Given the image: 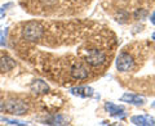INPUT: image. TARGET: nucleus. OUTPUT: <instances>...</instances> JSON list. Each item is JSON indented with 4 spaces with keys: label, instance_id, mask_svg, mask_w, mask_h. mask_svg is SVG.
I'll return each instance as SVG.
<instances>
[{
    "label": "nucleus",
    "instance_id": "f257e3e1",
    "mask_svg": "<svg viewBox=\"0 0 155 126\" xmlns=\"http://www.w3.org/2000/svg\"><path fill=\"white\" fill-rule=\"evenodd\" d=\"M43 33H44V30H43V27L38 22H27L22 30L23 39L31 43L40 40L43 37Z\"/></svg>",
    "mask_w": 155,
    "mask_h": 126
},
{
    "label": "nucleus",
    "instance_id": "f03ea898",
    "mask_svg": "<svg viewBox=\"0 0 155 126\" xmlns=\"http://www.w3.org/2000/svg\"><path fill=\"white\" fill-rule=\"evenodd\" d=\"M4 111L11 115H16V116H22L27 113L28 107L25 102L18 100V99H9L4 102Z\"/></svg>",
    "mask_w": 155,
    "mask_h": 126
},
{
    "label": "nucleus",
    "instance_id": "7ed1b4c3",
    "mask_svg": "<svg viewBox=\"0 0 155 126\" xmlns=\"http://www.w3.org/2000/svg\"><path fill=\"white\" fill-rule=\"evenodd\" d=\"M84 61L92 67H100L106 62V55L104 52L98 49H91L87 52Z\"/></svg>",
    "mask_w": 155,
    "mask_h": 126
},
{
    "label": "nucleus",
    "instance_id": "20e7f679",
    "mask_svg": "<svg viewBox=\"0 0 155 126\" xmlns=\"http://www.w3.org/2000/svg\"><path fill=\"white\" fill-rule=\"evenodd\" d=\"M116 70L120 71V72H129L130 70L133 68L134 66V61H133V57L128 54V53H120L116 58Z\"/></svg>",
    "mask_w": 155,
    "mask_h": 126
},
{
    "label": "nucleus",
    "instance_id": "39448f33",
    "mask_svg": "<svg viewBox=\"0 0 155 126\" xmlns=\"http://www.w3.org/2000/svg\"><path fill=\"white\" fill-rule=\"evenodd\" d=\"M105 109L106 112H109L111 116H114V117L119 118V120H124L127 117V112H125V109L123 107H120L118 104H114L111 103V102H106L105 103Z\"/></svg>",
    "mask_w": 155,
    "mask_h": 126
},
{
    "label": "nucleus",
    "instance_id": "423d86ee",
    "mask_svg": "<svg viewBox=\"0 0 155 126\" xmlns=\"http://www.w3.org/2000/svg\"><path fill=\"white\" fill-rule=\"evenodd\" d=\"M71 76L74 77L75 80H85L87 77L89 76V70L88 67H85L81 63H78V65L72 66L71 68Z\"/></svg>",
    "mask_w": 155,
    "mask_h": 126
},
{
    "label": "nucleus",
    "instance_id": "0eeeda50",
    "mask_svg": "<svg viewBox=\"0 0 155 126\" xmlns=\"http://www.w3.org/2000/svg\"><path fill=\"white\" fill-rule=\"evenodd\" d=\"M30 89H31V91L34 94L40 95V94H47L48 91H49V86H48V84L45 81H43L40 79H36L30 84Z\"/></svg>",
    "mask_w": 155,
    "mask_h": 126
},
{
    "label": "nucleus",
    "instance_id": "6e6552de",
    "mask_svg": "<svg viewBox=\"0 0 155 126\" xmlns=\"http://www.w3.org/2000/svg\"><path fill=\"white\" fill-rule=\"evenodd\" d=\"M130 122L133 125H140V126H154L155 125V118L151 116L146 115H136L130 117Z\"/></svg>",
    "mask_w": 155,
    "mask_h": 126
},
{
    "label": "nucleus",
    "instance_id": "1a4fd4ad",
    "mask_svg": "<svg viewBox=\"0 0 155 126\" xmlns=\"http://www.w3.org/2000/svg\"><path fill=\"white\" fill-rule=\"evenodd\" d=\"M70 93L79 98H91L94 94V90L91 86H75L70 89Z\"/></svg>",
    "mask_w": 155,
    "mask_h": 126
},
{
    "label": "nucleus",
    "instance_id": "9d476101",
    "mask_svg": "<svg viewBox=\"0 0 155 126\" xmlns=\"http://www.w3.org/2000/svg\"><path fill=\"white\" fill-rule=\"evenodd\" d=\"M120 102H125V103H129L133 106H143L146 103V99L140 95L132 94V93H124L122 95V98H120Z\"/></svg>",
    "mask_w": 155,
    "mask_h": 126
},
{
    "label": "nucleus",
    "instance_id": "9b49d317",
    "mask_svg": "<svg viewBox=\"0 0 155 126\" xmlns=\"http://www.w3.org/2000/svg\"><path fill=\"white\" fill-rule=\"evenodd\" d=\"M16 67V62H14L11 57H3L0 59V71L2 72H8Z\"/></svg>",
    "mask_w": 155,
    "mask_h": 126
},
{
    "label": "nucleus",
    "instance_id": "f8f14e48",
    "mask_svg": "<svg viewBox=\"0 0 155 126\" xmlns=\"http://www.w3.org/2000/svg\"><path fill=\"white\" fill-rule=\"evenodd\" d=\"M44 124H47V125H66L67 120L65 116H62V115H53L52 117H48L45 120Z\"/></svg>",
    "mask_w": 155,
    "mask_h": 126
},
{
    "label": "nucleus",
    "instance_id": "ddd939ff",
    "mask_svg": "<svg viewBox=\"0 0 155 126\" xmlns=\"http://www.w3.org/2000/svg\"><path fill=\"white\" fill-rule=\"evenodd\" d=\"M7 36H8V27L2 26L0 27V45L2 46L7 45Z\"/></svg>",
    "mask_w": 155,
    "mask_h": 126
},
{
    "label": "nucleus",
    "instance_id": "4468645a",
    "mask_svg": "<svg viewBox=\"0 0 155 126\" xmlns=\"http://www.w3.org/2000/svg\"><path fill=\"white\" fill-rule=\"evenodd\" d=\"M0 121L7 125H17V126H25L27 124L25 122H21V121H17V120H12V118H8V117H0Z\"/></svg>",
    "mask_w": 155,
    "mask_h": 126
},
{
    "label": "nucleus",
    "instance_id": "2eb2a0df",
    "mask_svg": "<svg viewBox=\"0 0 155 126\" xmlns=\"http://www.w3.org/2000/svg\"><path fill=\"white\" fill-rule=\"evenodd\" d=\"M5 17V9L4 8H0V19Z\"/></svg>",
    "mask_w": 155,
    "mask_h": 126
},
{
    "label": "nucleus",
    "instance_id": "dca6fc26",
    "mask_svg": "<svg viewBox=\"0 0 155 126\" xmlns=\"http://www.w3.org/2000/svg\"><path fill=\"white\" fill-rule=\"evenodd\" d=\"M150 21H151L153 25H155V12L151 14V16H150Z\"/></svg>",
    "mask_w": 155,
    "mask_h": 126
},
{
    "label": "nucleus",
    "instance_id": "f3484780",
    "mask_svg": "<svg viewBox=\"0 0 155 126\" xmlns=\"http://www.w3.org/2000/svg\"><path fill=\"white\" fill-rule=\"evenodd\" d=\"M2 111H4V102L0 100V112H2Z\"/></svg>",
    "mask_w": 155,
    "mask_h": 126
},
{
    "label": "nucleus",
    "instance_id": "a211bd4d",
    "mask_svg": "<svg viewBox=\"0 0 155 126\" xmlns=\"http://www.w3.org/2000/svg\"><path fill=\"white\" fill-rule=\"evenodd\" d=\"M151 37H153V40H155V32L153 33V36H151Z\"/></svg>",
    "mask_w": 155,
    "mask_h": 126
},
{
    "label": "nucleus",
    "instance_id": "6ab92c4d",
    "mask_svg": "<svg viewBox=\"0 0 155 126\" xmlns=\"http://www.w3.org/2000/svg\"><path fill=\"white\" fill-rule=\"evenodd\" d=\"M153 106H154V107H155V102H154V104H153Z\"/></svg>",
    "mask_w": 155,
    "mask_h": 126
}]
</instances>
